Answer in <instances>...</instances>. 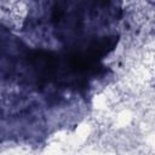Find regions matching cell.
I'll list each match as a JSON object with an SVG mask.
<instances>
[{
  "mask_svg": "<svg viewBox=\"0 0 155 155\" xmlns=\"http://www.w3.org/2000/svg\"><path fill=\"white\" fill-rule=\"evenodd\" d=\"M131 119H132L131 113H130L128 110H124V111H121V113L117 115L116 121H117V122H120V124H121V126H125L126 124H128V122L131 121Z\"/></svg>",
  "mask_w": 155,
  "mask_h": 155,
  "instance_id": "cell-2",
  "label": "cell"
},
{
  "mask_svg": "<svg viewBox=\"0 0 155 155\" xmlns=\"http://www.w3.org/2000/svg\"><path fill=\"white\" fill-rule=\"evenodd\" d=\"M90 132H91V127L87 124H81L78 126L75 131V138H78L79 140H85L88 137Z\"/></svg>",
  "mask_w": 155,
  "mask_h": 155,
  "instance_id": "cell-1",
  "label": "cell"
},
{
  "mask_svg": "<svg viewBox=\"0 0 155 155\" xmlns=\"http://www.w3.org/2000/svg\"><path fill=\"white\" fill-rule=\"evenodd\" d=\"M17 1H19V0H2V6H4V7H11V6L15 5Z\"/></svg>",
  "mask_w": 155,
  "mask_h": 155,
  "instance_id": "cell-3",
  "label": "cell"
}]
</instances>
